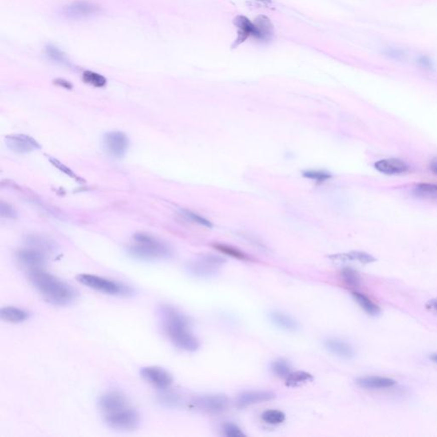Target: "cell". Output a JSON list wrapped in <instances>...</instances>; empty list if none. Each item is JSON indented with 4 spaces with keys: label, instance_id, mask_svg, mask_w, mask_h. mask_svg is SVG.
<instances>
[{
    "label": "cell",
    "instance_id": "1",
    "mask_svg": "<svg viewBox=\"0 0 437 437\" xmlns=\"http://www.w3.org/2000/svg\"><path fill=\"white\" fill-rule=\"evenodd\" d=\"M158 314L164 333L179 349L195 352L200 342L191 331V322L183 313L170 305L159 307Z\"/></svg>",
    "mask_w": 437,
    "mask_h": 437
},
{
    "label": "cell",
    "instance_id": "2",
    "mask_svg": "<svg viewBox=\"0 0 437 437\" xmlns=\"http://www.w3.org/2000/svg\"><path fill=\"white\" fill-rule=\"evenodd\" d=\"M29 283L49 303L67 306L77 299L78 292L73 286L43 269L28 272Z\"/></svg>",
    "mask_w": 437,
    "mask_h": 437
},
{
    "label": "cell",
    "instance_id": "3",
    "mask_svg": "<svg viewBox=\"0 0 437 437\" xmlns=\"http://www.w3.org/2000/svg\"><path fill=\"white\" fill-rule=\"evenodd\" d=\"M129 254L139 260L166 259L171 255V250L166 243L145 233L134 236V242L127 249Z\"/></svg>",
    "mask_w": 437,
    "mask_h": 437
},
{
    "label": "cell",
    "instance_id": "4",
    "mask_svg": "<svg viewBox=\"0 0 437 437\" xmlns=\"http://www.w3.org/2000/svg\"><path fill=\"white\" fill-rule=\"evenodd\" d=\"M77 281L79 283L88 288L97 290L98 292L112 295V296H120V297H128L132 294V288L125 283L108 279L105 277L95 276L92 274H80L77 276Z\"/></svg>",
    "mask_w": 437,
    "mask_h": 437
},
{
    "label": "cell",
    "instance_id": "5",
    "mask_svg": "<svg viewBox=\"0 0 437 437\" xmlns=\"http://www.w3.org/2000/svg\"><path fill=\"white\" fill-rule=\"evenodd\" d=\"M31 248L21 249L17 254V260L22 267L29 271L43 268L46 263V251L51 249L47 242L33 239Z\"/></svg>",
    "mask_w": 437,
    "mask_h": 437
},
{
    "label": "cell",
    "instance_id": "6",
    "mask_svg": "<svg viewBox=\"0 0 437 437\" xmlns=\"http://www.w3.org/2000/svg\"><path fill=\"white\" fill-rule=\"evenodd\" d=\"M226 260L215 254H203L189 262L186 269L190 274L197 278H210L217 275Z\"/></svg>",
    "mask_w": 437,
    "mask_h": 437
},
{
    "label": "cell",
    "instance_id": "7",
    "mask_svg": "<svg viewBox=\"0 0 437 437\" xmlns=\"http://www.w3.org/2000/svg\"><path fill=\"white\" fill-rule=\"evenodd\" d=\"M104 420L110 428L130 431L139 425L140 415L135 409L127 406L104 415Z\"/></svg>",
    "mask_w": 437,
    "mask_h": 437
},
{
    "label": "cell",
    "instance_id": "8",
    "mask_svg": "<svg viewBox=\"0 0 437 437\" xmlns=\"http://www.w3.org/2000/svg\"><path fill=\"white\" fill-rule=\"evenodd\" d=\"M191 404L195 408L205 412L220 413L227 408L229 400L225 394H207L194 398Z\"/></svg>",
    "mask_w": 437,
    "mask_h": 437
},
{
    "label": "cell",
    "instance_id": "9",
    "mask_svg": "<svg viewBox=\"0 0 437 437\" xmlns=\"http://www.w3.org/2000/svg\"><path fill=\"white\" fill-rule=\"evenodd\" d=\"M101 8L96 4L88 1H76L63 6L60 14L69 19H83L100 13Z\"/></svg>",
    "mask_w": 437,
    "mask_h": 437
},
{
    "label": "cell",
    "instance_id": "10",
    "mask_svg": "<svg viewBox=\"0 0 437 437\" xmlns=\"http://www.w3.org/2000/svg\"><path fill=\"white\" fill-rule=\"evenodd\" d=\"M140 374L147 383L157 389L165 390L173 383L171 374L159 366H145L141 369Z\"/></svg>",
    "mask_w": 437,
    "mask_h": 437
},
{
    "label": "cell",
    "instance_id": "11",
    "mask_svg": "<svg viewBox=\"0 0 437 437\" xmlns=\"http://www.w3.org/2000/svg\"><path fill=\"white\" fill-rule=\"evenodd\" d=\"M103 146L110 156L120 158L128 149L129 140L123 132L110 131L103 137Z\"/></svg>",
    "mask_w": 437,
    "mask_h": 437
},
{
    "label": "cell",
    "instance_id": "12",
    "mask_svg": "<svg viewBox=\"0 0 437 437\" xmlns=\"http://www.w3.org/2000/svg\"><path fill=\"white\" fill-rule=\"evenodd\" d=\"M98 406L103 414H108L113 411L129 406L128 400L125 394L119 391L107 392L101 395L98 400Z\"/></svg>",
    "mask_w": 437,
    "mask_h": 437
},
{
    "label": "cell",
    "instance_id": "13",
    "mask_svg": "<svg viewBox=\"0 0 437 437\" xmlns=\"http://www.w3.org/2000/svg\"><path fill=\"white\" fill-rule=\"evenodd\" d=\"M6 143L10 150L17 153H28L40 148L34 138L24 134L10 135L6 137Z\"/></svg>",
    "mask_w": 437,
    "mask_h": 437
},
{
    "label": "cell",
    "instance_id": "14",
    "mask_svg": "<svg viewBox=\"0 0 437 437\" xmlns=\"http://www.w3.org/2000/svg\"><path fill=\"white\" fill-rule=\"evenodd\" d=\"M276 398V394L271 391H247L239 394L237 398V406L247 407L255 404L270 401Z\"/></svg>",
    "mask_w": 437,
    "mask_h": 437
},
{
    "label": "cell",
    "instance_id": "15",
    "mask_svg": "<svg viewBox=\"0 0 437 437\" xmlns=\"http://www.w3.org/2000/svg\"><path fill=\"white\" fill-rule=\"evenodd\" d=\"M375 169L384 175H400L408 171L409 166L404 161L397 158H388L377 161Z\"/></svg>",
    "mask_w": 437,
    "mask_h": 437
},
{
    "label": "cell",
    "instance_id": "16",
    "mask_svg": "<svg viewBox=\"0 0 437 437\" xmlns=\"http://www.w3.org/2000/svg\"><path fill=\"white\" fill-rule=\"evenodd\" d=\"M355 383L360 388L364 389H389L392 388L396 384V381L389 377H376V376H370V377H359L355 381Z\"/></svg>",
    "mask_w": 437,
    "mask_h": 437
},
{
    "label": "cell",
    "instance_id": "17",
    "mask_svg": "<svg viewBox=\"0 0 437 437\" xmlns=\"http://www.w3.org/2000/svg\"><path fill=\"white\" fill-rule=\"evenodd\" d=\"M235 26L237 27V38L235 40L233 47H237L243 43L248 38L254 37L255 29L253 22L244 16H237L234 20Z\"/></svg>",
    "mask_w": 437,
    "mask_h": 437
},
{
    "label": "cell",
    "instance_id": "18",
    "mask_svg": "<svg viewBox=\"0 0 437 437\" xmlns=\"http://www.w3.org/2000/svg\"><path fill=\"white\" fill-rule=\"evenodd\" d=\"M326 350L331 354H334L337 357L342 358L344 360H350L354 357V349L349 343L344 341L336 338L327 339L324 343Z\"/></svg>",
    "mask_w": 437,
    "mask_h": 437
},
{
    "label": "cell",
    "instance_id": "19",
    "mask_svg": "<svg viewBox=\"0 0 437 437\" xmlns=\"http://www.w3.org/2000/svg\"><path fill=\"white\" fill-rule=\"evenodd\" d=\"M255 34L254 39L261 42H268L274 35V29L271 21L265 16L258 17L254 22Z\"/></svg>",
    "mask_w": 437,
    "mask_h": 437
},
{
    "label": "cell",
    "instance_id": "20",
    "mask_svg": "<svg viewBox=\"0 0 437 437\" xmlns=\"http://www.w3.org/2000/svg\"><path fill=\"white\" fill-rule=\"evenodd\" d=\"M1 320L9 323H20L29 318V313L17 307H4L0 310Z\"/></svg>",
    "mask_w": 437,
    "mask_h": 437
},
{
    "label": "cell",
    "instance_id": "21",
    "mask_svg": "<svg viewBox=\"0 0 437 437\" xmlns=\"http://www.w3.org/2000/svg\"><path fill=\"white\" fill-rule=\"evenodd\" d=\"M269 317L271 322L279 328L283 329L288 332H296L298 331V324L293 318L288 316L284 313L279 311L271 312Z\"/></svg>",
    "mask_w": 437,
    "mask_h": 437
},
{
    "label": "cell",
    "instance_id": "22",
    "mask_svg": "<svg viewBox=\"0 0 437 437\" xmlns=\"http://www.w3.org/2000/svg\"><path fill=\"white\" fill-rule=\"evenodd\" d=\"M330 258L333 260H338V261H358L365 265L375 262L377 260L376 258L373 257L371 254L361 251H352L347 254H335L330 256Z\"/></svg>",
    "mask_w": 437,
    "mask_h": 437
},
{
    "label": "cell",
    "instance_id": "23",
    "mask_svg": "<svg viewBox=\"0 0 437 437\" xmlns=\"http://www.w3.org/2000/svg\"><path fill=\"white\" fill-rule=\"evenodd\" d=\"M352 296L355 302L360 305V308L364 311L367 313L371 316H377L381 314L380 307L373 303L370 298H367L366 295L362 294L360 292H353Z\"/></svg>",
    "mask_w": 437,
    "mask_h": 437
},
{
    "label": "cell",
    "instance_id": "24",
    "mask_svg": "<svg viewBox=\"0 0 437 437\" xmlns=\"http://www.w3.org/2000/svg\"><path fill=\"white\" fill-rule=\"evenodd\" d=\"M213 247L218 251L221 252L222 254H226V255L237 259V260H250V257L248 254H246L244 252L241 251L240 249H237L232 246L224 244V243H214Z\"/></svg>",
    "mask_w": 437,
    "mask_h": 437
},
{
    "label": "cell",
    "instance_id": "25",
    "mask_svg": "<svg viewBox=\"0 0 437 437\" xmlns=\"http://www.w3.org/2000/svg\"><path fill=\"white\" fill-rule=\"evenodd\" d=\"M414 194L417 197L428 199L437 198V185L432 183H420L414 188Z\"/></svg>",
    "mask_w": 437,
    "mask_h": 437
},
{
    "label": "cell",
    "instance_id": "26",
    "mask_svg": "<svg viewBox=\"0 0 437 437\" xmlns=\"http://www.w3.org/2000/svg\"><path fill=\"white\" fill-rule=\"evenodd\" d=\"M45 52L50 60L54 63H59L62 65H69V61L65 53H63L60 49L53 45H47L45 48Z\"/></svg>",
    "mask_w": 437,
    "mask_h": 437
},
{
    "label": "cell",
    "instance_id": "27",
    "mask_svg": "<svg viewBox=\"0 0 437 437\" xmlns=\"http://www.w3.org/2000/svg\"><path fill=\"white\" fill-rule=\"evenodd\" d=\"M313 379V376L306 372H292L286 377L285 383L288 387H298Z\"/></svg>",
    "mask_w": 437,
    "mask_h": 437
},
{
    "label": "cell",
    "instance_id": "28",
    "mask_svg": "<svg viewBox=\"0 0 437 437\" xmlns=\"http://www.w3.org/2000/svg\"><path fill=\"white\" fill-rule=\"evenodd\" d=\"M271 371L274 375L281 378H286L292 373V366L287 360L283 359H278L271 364Z\"/></svg>",
    "mask_w": 437,
    "mask_h": 437
},
{
    "label": "cell",
    "instance_id": "29",
    "mask_svg": "<svg viewBox=\"0 0 437 437\" xmlns=\"http://www.w3.org/2000/svg\"><path fill=\"white\" fill-rule=\"evenodd\" d=\"M261 418L267 424L277 425L285 421V414L279 410H267L263 412Z\"/></svg>",
    "mask_w": 437,
    "mask_h": 437
},
{
    "label": "cell",
    "instance_id": "30",
    "mask_svg": "<svg viewBox=\"0 0 437 437\" xmlns=\"http://www.w3.org/2000/svg\"><path fill=\"white\" fill-rule=\"evenodd\" d=\"M341 277L343 282L351 288H355L360 285V275L357 271H354V269L349 268V267L343 268L341 271Z\"/></svg>",
    "mask_w": 437,
    "mask_h": 437
},
{
    "label": "cell",
    "instance_id": "31",
    "mask_svg": "<svg viewBox=\"0 0 437 437\" xmlns=\"http://www.w3.org/2000/svg\"><path fill=\"white\" fill-rule=\"evenodd\" d=\"M82 77L86 84L92 85L95 87H103L107 83V80L104 76L93 71L86 70L84 72Z\"/></svg>",
    "mask_w": 437,
    "mask_h": 437
},
{
    "label": "cell",
    "instance_id": "32",
    "mask_svg": "<svg viewBox=\"0 0 437 437\" xmlns=\"http://www.w3.org/2000/svg\"><path fill=\"white\" fill-rule=\"evenodd\" d=\"M158 400L161 404L169 407H175L180 406L181 404V398L180 397V395L170 392H164L159 394Z\"/></svg>",
    "mask_w": 437,
    "mask_h": 437
},
{
    "label": "cell",
    "instance_id": "33",
    "mask_svg": "<svg viewBox=\"0 0 437 437\" xmlns=\"http://www.w3.org/2000/svg\"><path fill=\"white\" fill-rule=\"evenodd\" d=\"M303 177L310 180H315L317 182H325L326 180H330L332 178V175L330 173L321 170H308L303 172Z\"/></svg>",
    "mask_w": 437,
    "mask_h": 437
},
{
    "label": "cell",
    "instance_id": "34",
    "mask_svg": "<svg viewBox=\"0 0 437 437\" xmlns=\"http://www.w3.org/2000/svg\"><path fill=\"white\" fill-rule=\"evenodd\" d=\"M182 214H183L184 216H185L187 220L192 221L193 223L198 224V225L206 226V227H209V228L213 227V225H212L211 222H210L209 220H206L205 218L202 217L200 215L195 214L193 212L188 211V210H183V211H182Z\"/></svg>",
    "mask_w": 437,
    "mask_h": 437
},
{
    "label": "cell",
    "instance_id": "35",
    "mask_svg": "<svg viewBox=\"0 0 437 437\" xmlns=\"http://www.w3.org/2000/svg\"><path fill=\"white\" fill-rule=\"evenodd\" d=\"M222 430L226 436L243 437L245 435L243 430L237 424L233 423H225L222 425Z\"/></svg>",
    "mask_w": 437,
    "mask_h": 437
},
{
    "label": "cell",
    "instance_id": "36",
    "mask_svg": "<svg viewBox=\"0 0 437 437\" xmlns=\"http://www.w3.org/2000/svg\"><path fill=\"white\" fill-rule=\"evenodd\" d=\"M417 63L419 64L422 68L426 69H433V63L432 61L425 56H421L417 58Z\"/></svg>",
    "mask_w": 437,
    "mask_h": 437
},
{
    "label": "cell",
    "instance_id": "37",
    "mask_svg": "<svg viewBox=\"0 0 437 437\" xmlns=\"http://www.w3.org/2000/svg\"><path fill=\"white\" fill-rule=\"evenodd\" d=\"M1 214L3 217H14L15 211L12 208L2 203L1 205Z\"/></svg>",
    "mask_w": 437,
    "mask_h": 437
},
{
    "label": "cell",
    "instance_id": "38",
    "mask_svg": "<svg viewBox=\"0 0 437 437\" xmlns=\"http://www.w3.org/2000/svg\"><path fill=\"white\" fill-rule=\"evenodd\" d=\"M425 307L426 309L429 310V311L433 312L434 314H437V298L428 300L427 303H426Z\"/></svg>",
    "mask_w": 437,
    "mask_h": 437
},
{
    "label": "cell",
    "instance_id": "39",
    "mask_svg": "<svg viewBox=\"0 0 437 437\" xmlns=\"http://www.w3.org/2000/svg\"><path fill=\"white\" fill-rule=\"evenodd\" d=\"M51 160H52L51 161V162H52V163H53V164H54L55 166L57 167L58 169H60L61 170L63 169V171L67 173L68 175H71V176H73V177H75V175H74V174H73V173H72V172L69 170V168L63 166V164H61V163H59V162H58V161L57 160H56V159H51Z\"/></svg>",
    "mask_w": 437,
    "mask_h": 437
},
{
    "label": "cell",
    "instance_id": "40",
    "mask_svg": "<svg viewBox=\"0 0 437 437\" xmlns=\"http://www.w3.org/2000/svg\"><path fill=\"white\" fill-rule=\"evenodd\" d=\"M54 82L57 86H62V87H64L66 89H71L73 87L69 81L63 80V79H57V80H55Z\"/></svg>",
    "mask_w": 437,
    "mask_h": 437
},
{
    "label": "cell",
    "instance_id": "41",
    "mask_svg": "<svg viewBox=\"0 0 437 437\" xmlns=\"http://www.w3.org/2000/svg\"><path fill=\"white\" fill-rule=\"evenodd\" d=\"M429 169L434 175H437V158L432 159L431 162L429 163Z\"/></svg>",
    "mask_w": 437,
    "mask_h": 437
},
{
    "label": "cell",
    "instance_id": "42",
    "mask_svg": "<svg viewBox=\"0 0 437 437\" xmlns=\"http://www.w3.org/2000/svg\"><path fill=\"white\" fill-rule=\"evenodd\" d=\"M388 54L390 57H394V58H399L400 57H402V52L400 51H396V50H391L390 52H388Z\"/></svg>",
    "mask_w": 437,
    "mask_h": 437
},
{
    "label": "cell",
    "instance_id": "43",
    "mask_svg": "<svg viewBox=\"0 0 437 437\" xmlns=\"http://www.w3.org/2000/svg\"><path fill=\"white\" fill-rule=\"evenodd\" d=\"M430 359H431V360H433L434 362L437 363V353L432 354L431 355H430Z\"/></svg>",
    "mask_w": 437,
    "mask_h": 437
},
{
    "label": "cell",
    "instance_id": "44",
    "mask_svg": "<svg viewBox=\"0 0 437 437\" xmlns=\"http://www.w3.org/2000/svg\"><path fill=\"white\" fill-rule=\"evenodd\" d=\"M260 1H264V2H265V1H267V2H269L270 0H260Z\"/></svg>",
    "mask_w": 437,
    "mask_h": 437
}]
</instances>
